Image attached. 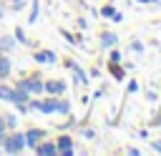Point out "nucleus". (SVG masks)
I'll use <instances>...</instances> for the list:
<instances>
[{"label": "nucleus", "mask_w": 161, "mask_h": 156, "mask_svg": "<svg viewBox=\"0 0 161 156\" xmlns=\"http://www.w3.org/2000/svg\"><path fill=\"white\" fill-rule=\"evenodd\" d=\"M40 18V0H30V10H28V23L35 25Z\"/></svg>", "instance_id": "nucleus-15"}, {"label": "nucleus", "mask_w": 161, "mask_h": 156, "mask_svg": "<svg viewBox=\"0 0 161 156\" xmlns=\"http://www.w3.org/2000/svg\"><path fill=\"white\" fill-rule=\"evenodd\" d=\"M8 131V123H5V118H3V113H0V136Z\"/></svg>", "instance_id": "nucleus-33"}, {"label": "nucleus", "mask_w": 161, "mask_h": 156, "mask_svg": "<svg viewBox=\"0 0 161 156\" xmlns=\"http://www.w3.org/2000/svg\"><path fill=\"white\" fill-rule=\"evenodd\" d=\"M138 88H141V86H138V81H133V78H131V83H126V93H128V96L138 93Z\"/></svg>", "instance_id": "nucleus-21"}, {"label": "nucleus", "mask_w": 161, "mask_h": 156, "mask_svg": "<svg viewBox=\"0 0 161 156\" xmlns=\"http://www.w3.org/2000/svg\"><path fill=\"white\" fill-rule=\"evenodd\" d=\"M60 65H63L65 70H70V83H75V86H80V88L91 86V75H88V70L80 68V63H75L73 58H65Z\"/></svg>", "instance_id": "nucleus-3"}, {"label": "nucleus", "mask_w": 161, "mask_h": 156, "mask_svg": "<svg viewBox=\"0 0 161 156\" xmlns=\"http://www.w3.org/2000/svg\"><path fill=\"white\" fill-rule=\"evenodd\" d=\"M80 133H83V138H88V141H96V138H98V131H96V128H91V126H83V128H80Z\"/></svg>", "instance_id": "nucleus-20"}, {"label": "nucleus", "mask_w": 161, "mask_h": 156, "mask_svg": "<svg viewBox=\"0 0 161 156\" xmlns=\"http://www.w3.org/2000/svg\"><path fill=\"white\" fill-rule=\"evenodd\" d=\"M8 91H10V86L0 81V101H5V96H8Z\"/></svg>", "instance_id": "nucleus-25"}, {"label": "nucleus", "mask_w": 161, "mask_h": 156, "mask_svg": "<svg viewBox=\"0 0 161 156\" xmlns=\"http://www.w3.org/2000/svg\"><path fill=\"white\" fill-rule=\"evenodd\" d=\"M15 45H18V43H15V38H13V33H3V35H0V48H3L5 53H10Z\"/></svg>", "instance_id": "nucleus-16"}, {"label": "nucleus", "mask_w": 161, "mask_h": 156, "mask_svg": "<svg viewBox=\"0 0 161 156\" xmlns=\"http://www.w3.org/2000/svg\"><path fill=\"white\" fill-rule=\"evenodd\" d=\"M126 153H128V156H138V153H141V148H138V146H128V148H126Z\"/></svg>", "instance_id": "nucleus-27"}, {"label": "nucleus", "mask_w": 161, "mask_h": 156, "mask_svg": "<svg viewBox=\"0 0 161 156\" xmlns=\"http://www.w3.org/2000/svg\"><path fill=\"white\" fill-rule=\"evenodd\" d=\"M43 138H48V131H45V128H38V126H30V128L25 131V148L33 151Z\"/></svg>", "instance_id": "nucleus-7"}, {"label": "nucleus", "mask_w": 161, "mask_h": 156, "mask_svg": "<svg viewBox=\"0 0 161 156\" xmlns=\"http://www.w3.org/2000/svg\"><path fill=\"white\" fill-rule=\"evenodd\" d=\"M0 148H3V153H8V156L25 153V131H18V128L5 131V133L0 136Z\"/></svg>", "instance_id": "nucleus-1"}, {"label": "nucleus", "mask_w": 161, "mask_h": 156, "mask_svg": "<svg viewBox=\"0 0 161 156\" xmlns=\"http://www.w3.org/2000/svg\"><path fill=\"white\" fill-rule=\"evenodd\" d=\"M78 126H80V123L75 121V116H73V113H68V116H65V121H63V123H58V128H60V131H73V128H78Z\"/></svg>", "instance_id": "nucleus-17"}, {"label": "nucleus", "mask_w": 161, "mask_h": 156, "mask_svg": "<svg viewBox=\"0 0 161 156\" xmlns=\"http://www.w3.org/2000/svg\"><path fill=\"white\" fill-rule=\"evenodd\" d=\"M5 13H8V5H5V0H0V23H3V18H5Z\"/></svg>", "instance_id": "nucleus-32"}, {"label": "nucleus", "mask_w": 161, "mask_h": 156, "mask_svg": "<svg viewBox=\"0 0 161 156\" xmlns=\"http://www.w3.org/2000/svg\"><path fill=\"white\" fill-rule=\"evenodd\" d=\"M13 73V63H10V55H0V81H8Z\"/></svg>", "instance_id": "nucleus-12"}, {"label": "nucleus", "mask_w": 161, "mask_h": 156, "mask_svg": "<svg viewBox=\"0 0 161 156\" xmlns=\"http://www.w3.org/2000/svg\"><path fill=\"white\" fill-rule=\"evenodd\" d=\"M0 55H5V50H3V48H0Z\"/></svg>", "instance_id": "nucleus-35"}, {"label": "nucleus", "mask_w": 161, "mask_h": 156, "mask_svg": "<svg viewBox=\"0 0 161 156\" xmlns=\"http://www.w3.org/2000/svg\"><path fill=\"white\" fill-rule=\"evenodd\" d=\"M55 141V148H58V156H73L75 153V141H73V136L68 133V131H63L58 138H53Z\"/></svg>", "instance_id": "nucleus-5"}, {"label": "nucleus", "mask_w": 161, "mask_h": 156, "mask_svg": "<svg viewBox=\"0 0 161 156\" xmlns=\"http://www.w3.org/2000/svg\"><path fill=\"white\" fill-rule=\"evenodd\" d=\"M98 15L103 18V20H113V23H123V13L121 10H116L113 8V3H106L101 10H98Z\"/></svg>", "instance_id": "nucleus-8"}, {"label": "nucleus", "mask_w": 161, "mask_h": 156, "mask_svg": "<svg viewBox=\"0 0 161 156\" xmlns=\"http://www.w3.org/2000/svg\"><path fill=\"white\" fill-rule=\"evenodd\" d=\"M106 68H108V73L113 75L116 83H123V81H126V73H128V70L123 68V63H106Z\"/></svg>", "instance_id": "nucleus-11"}, {"label": "nucleus", "mask_w": 161, "mask_h": 156, "mask_svg": "<svg viewBox=\"0 0 161 156\" xmlns=\"http://www.w3.org/2000/svg\"><path fill=\"white\" fill-rule=\"evenodd\" d=\"M43 93L45 96H65L68 93V81H63V78H45Z\"/></svg>", "instance_id": "nucleus-4"}, {"label": "nucleus", "mask_w": 161, "mask_h": 156, "mask_svg": "<svg viewBox=\"0 0 161 156\" xmlns=\"http://www.w3.org/2000/svg\"><path fill=\"white\" fill-rule=\"evenodd\" d=\"M146 98H148V103H158V93H156L153 88H148V91H146Z\"/></svg>", "instance_id": "nucleus-24"}, {"label": "nucleus", "mask_w": 161, "mask_h": 156, "mask_svg": "<svg viewBox=\"0 0 161 156\" xmlns=\"http://www.w3.org/2000/svg\"><path fill=\"white\" fill-rule=\"evenodd\" d=\"M136 3H141V5H153V3H158V0H136Z\"/></svg>", "instance_id": "nucleus-34"}, {"label": "nucleus", "mask_w": 161, "mask_h": 156, "mask_svg": "<svg viewBox=\"0 0 161 156\" xmlns=\"http://www.w3.org/2000/svg\"><path fill=\"white\" fill-rule=\"evenodd\" d=\"M131 50H133V53H143V50H146V45H143L141 40H133V43H131Z\"/></svg>", "instance_id": "nucleus-23"}, {"label": "nucleus", "mask_w": 161, "mask_h": 156, "mask_svg": "<svg viewBox=\"0 0 161 156\" xmlns=\"http://www.w3.org/2000/svg\"><path fill=\"white\" fill-rule=\"evenodd\" d=\"M43 83H45L43 73H40V70H33V73H28V75L18 78L13 86H18V88H25L30 96H43Z\"/></svg>", "instance_id": "nucleus-2"}, {"label": "nucleus", "mask_w": 161, "mask_h": 156, "mask_svg": "<svg viewBox=\"0 0 161 156\" xmlns=\"http://www.w3.org/2000/svg\"><path fill=\"white\" fill-rule=\"evenodd\" d=\"M33 153H38V156H58L55 141H53V138H43V141L33 148Z\"/></svg>", "instance_id": "nucleus-9"}, {"label": "nucleus", "mask_w": 161, "mask_h": 156, "mask_svg": "<svg viewBox=\"0 0 161 156\" xmlns=\"http://www.w3.org/2000/svg\"><path fill=\"white\" fill-rule=\"evenodd\" d=\"M98 45H101V50H108V48L118 45V35L111 33V30H101V35H98Z\"/></svg>", "instance_id": "nucleus-10"}, {"label": "nucleus", "mask_w": 161, "mask_h": 156, "mask_svg": "<svg viewBox=\"0 0 161 156\" xmlns=\"http://www.w3.org/2000/svg\"><path fill=\"white\" fill-rule=\"evenodd\" d=\"M103 93H106V91H103V88H96V91H93V96H91V98H93V101H98V98H103Z\"/></svg>", "instance_id": "nucleus-31"}, {"label": "nucleus", "mask_w": 161, "mask_h": 156, "mask_svg": "<svg viewBox=\"0 0 161 156\" xmlns=\"http://www.w3.org/2000/svg\"><path fill=\"white\" fill-rule=\"evenodd\" d=\"M55 113H58V116H68V113H73V103H70L65 96H58V108H55Z\"/></svg>", "instance_id": "nucleus-14"}, {"label": "nucleus", "mask_w": 161, "mask_h": 156, "mask_svg": "<svg viewBox=\"0 0 161 156\" xmlns=\"http://www.w3.org/2000/svg\"><path fill=\"white\" fill-rule=\"evenodd\" d=\"M75 23H78V30H88V20L86 18H78Z\"/></svg>", "instance_id": "nucleus-26"}, {"label": "nucleus", "mask_w": 161, "mask_h": 156, "mask_svg": "<svg viewBox=\"0 0 161 156\" xmlns=\"http://www.w3.org/2000/svg\"><path fill=\"white\" fill-rule=\"evenodd\" d=\"M0 153H3V148H0Z\"/></svg>", "instance_id": "nucleus-36"}, {"label": "nucleus", "mask_w": 161, "mask_h": 156, "mask_svg": "<svg viewBox=\"0 0 161 156\" xmlns=\"http://www.w3.org/2000/svg\"><path fill=\"white\" fill-rule=\"evenodd\" d=\"M106 63H123V55H121V50H118V45H113V48H108V60Z\"/></svg>", "instance_id": "nucleus-19"}, {"label": "nucleus", "mask_w": 161, "mask_h": 156, "mask_svg": "<svg viewBox=\"0 0 161 156\" xmlns=\"http://www.w3.org/2000/svg\"><path fill=\"white\" fill-rule=\"evenodd\" d=\"M60 35H63V38H65V40H68L70 45H75V35H73V33H70L68 28H60Z\"/></svg>", "instance_id": "nucleus-22"}, {"label": "nucleus", "mask_w": 161, "mask_h": 156, "mask_svg": "<svg viewBox=\"0 0 161 156\" xmlns=\"http://www.w3.org/2000/svg\"><path fill=\"white\" fill-rule=\"evenodd\" d=\"M151 148H153L156 153H161V138H153V141H151Z\"/></svg>", "instance_id": "nucleus-29"}, {"label": "nucleus", "mask_w": 161, "mask_h": 156, "mask_svg": "<svg viewBox=\"0 0 161 156\" xmlns=\"http://www.w3.org/2000/svg\"><path fill=\"white\" fill-rule=\"evenodd\" d=\"M148 126H153V128H161V113H158V116H153Z\"/></svg>", "instance_id": "nucleus-28"}, {"label": "nucleus", "mask_w": 161, "mask_h": 156, "mask_svg": "<svg viewBox=\"0 0 161 156\" xmlns=\"http://www.w3.org/2000/svg\"><path fill=\"white\" fill-rule=\"evenodd\" d=\"M3 118H5V123H8V131H13V128H18V126H20V121H18V113H10V111H5V113H3Z\"/></svg>", "instance_id": "nucleus-18"}, {"label": "nucleus", "mask_w": 161, "mask_h": 156, "mask_svg": "<svg viewBox=\"0 0 161 156\" xmlns=\"http://www.w3.org/2000/svg\"><path fill=\"white\" fill-rule=\"evenodd\" d=\"M88 75H91V78H98V75H101V68H98V65H93V68L88 70Z\"/></svg>", "instance_id": "nucleus-30"}, {"label": "nucleus", "mask_w": 161, "mask_h": 156, "mask_svg": "<svg viewBox=\"0 0 161 156\" xmlns=\"http://www.w3.org/2000/svg\"><path fill=\"white\" fill-rule=\"evenodd\" d=\"M33 63L38 65H55L58 63V53L50 48H35L33 50Z\"/></svg>", "instance_id": "nucleus-6"}, {"label": "nucleus", "mask_w": 161, "mask_h": 156, "mask_svg": "<svg viewBox=\"0 0 161 156\" xmlns=\"http://www.w3.org/2000/svg\"><path fill=\"white\" fill-rule=\"evenodd\" d=\"M13 38H15V43H18V45H35V43L28 38V33H25L20 25H18V28H13Z\"/></svg>", "instance_id": "nucleus-13"}]
</instances>
